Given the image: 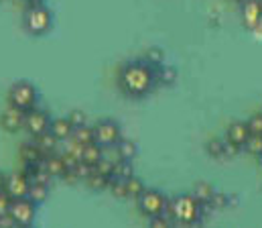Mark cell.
Segmentation results:
<instances>
[{"label":"cell","mask_w":262,"mask_h":228,"mask_svg":"<svg viewBox=\"0 0 262 228\" xmlns=\"http://www.w3.org/2000/svg\"><path fill=\"white\" fill-rule=\"evenodd\" d=\"M152 84H155V72L150 70V66L146 61L126 64L120 72V88L128 96L140 98V96L148 94Z\"/></svg>","instance_id":"1"},{"label":"cell","mask_w":262,"mask_h":228,"mask_svg":"<svg viewBox=\"0 0 262 228\" xmlns=\"http://www.w3.org/2000/svg\"><path fill=\"white\" fill-rule=\"evenodd\" d=\"M23 23L31 35H45L53 27V12L43 2H35L27 6L23 14Z\"/></svg>","instance_id":"2"},{"label":"cell","mask_w":262,"mask_h":228,"mask_svg":"<svg viewBox=\"0 0 262 228\" xmlns=\"http://www.w3.org/2000/svg\"><path fill=\"white\" fill-rule=\"evenodd\" d=\"M37 98H39L37 88H35L31 81H25V79L14 81V84L10 86V90H8V102H10L12 106L25 110V112L37 106Z\"/></svg>","instance_id":"3"},{"label":"cell","mask_w":262,"mask_h":228,"mask_svg":"<svg viewBox=\"0 0 262 228\" xmlns=\"http://www.w3.org/2000/svg\"><path fill=\"white\" fill-rule=\"evenodd\" d=\"M201 204L193 198V194H185L173 200L171 210H173V218L183 222V224H193L201 216Z\"/></svg>","instance_id":"4"},{"label":"cell","mask_w":262,"mask_h":228,"mask_svg":"<svg viewBox=\"0 0 262 228\" xmlns=\"http://www.w3.org/2000/svg\"><path fill=\"white\" fill-rule=\"evenodd\" d=\"M138 208L144 216H161L163 210L167 208V198L157 192V190H144L140 196H138Z\"/></svg>","instance_id":"5"},{"label":"cell","mask_w":262,"mask_h":228,"mask_svg":"<svg viewBox=\"0 0 262 228\" xmlns=\"http://www.w3.org/2000/svg\"><path fill=\"white\" fill-rule=\"evenodd\" d=\"M94 139L100 147H114L122 137H120V127L114 120H100L94 127Z\"/></svg>","instance_id":"6"},{"label":"cell","mask_w":262,"mask_h":228,"mask_svg":"<svg viewBox=\"0 0 262 228\" xmlns=\"http://www.w3.org/2000/svg\"><path fill=\"white\" fill-rule=\"evenodd\" d=\"M49 125H51V118L45 110L41 108H31L25 112V129L33 135V137H39L43 135L45 131H49Z\"/></svg>","instance_id":"7"},{"label":"cell","mask_w":262,"mask_h":228,"mask_svg":"<svg viewBox=\"0 0 262 228\" xmlns=\"http://www.w3.org/2000/svg\"><path fill=\"white\" fill-rule=\"evenodd\" d=\"M8 212L16 224L29 226V224H33V218H35V204L29 198H18V200H12Z\"/></svg>","instance_id":"8"},{"label":"cell","mask_w":262,"mask_h":228,"mask_svg":"<svg viewBox=\"0 0 262 228\" xmlns=\"http://www.w3.org/2000/svg\"><path fill=\"white\" fill-rule=\"evenodd\" d=\"M0 125H2V129L8 131V133L20 131V129L25 127V110H20V108L8 104V106L4 108V112L0 114Z\"/></svg>","instance_id":"9"},{"label":"cell","mask_w":262,"mask_h":228,"mask_svg":"<svg viewBox=\"0 0 262 228\" xmlns=\"http://www.w3.org/2000/svg\"><path fill=\"white\" fill-rule=\"evenodd\" d=\"M240 14H242L244 27L250 29V31H254L256 25L260 23L262 18V0H242Z\"/></svg>","instance_id":"10"},{"label":"cell","mask_w":262,"mask_h":228,"mask_svg":"<svg viewBox=\"0 0 262 228\" xmlns=\"http://www.w3.org/2000/svg\"><path fill=\"white\" fill-rule=\"evenodd\" d=\"M29 179L23 175V173H12L6 177V185H4V192L12 198V200H18V198H27L29 194Z\"/></svg>","instance_id":"11"},{"label":"cell","mask_w":262,"mask_h":228,"mask_svg":"<svg viewBox=\"0 0 262 228\" xmlns=\"http://www.w3.org/2000/svg\"><path fill=\"white\" fill-rule=\"evenodd\" d=\"M248 137H250L248 125L242 122V120H234L228 127V131H226V139L232 141V143H236V145H240V147H244V143L248 141Z\"/></svg>","instance_id":"12"},{"label":"cell","mask_w":262,"mask_h":228,"mask_svg":"<svg viewBox=\"0 0 262 228\" xmlns=\"http://www.w3.org/2000/svg\"><path fill=\"white\" fill-rule=\"evenodd\" d=\"M43 165H45V169H47V173L51 177H63V173H66V165H63V157L61 155H53V153L45 155L43 157Z\"/></svg>","instance_id":"13"},{"label":"cell","mask_w":262,"mask_h":228,"mask_svg":"<svg viewBox=\"0 0 262 228\" xmlns=\"http://www.w3.org/2000/svg\"><path fill=\"white\" fill-rule=\"evenodd\" d=\"M49 133H51L57 141H66V139H69V137L73 135V127H71V122H69L67 118H55V120H51V125H49Z\"/></svg>","instance_id":"14"},{"label":"cell","mask_w":262,"mask_h":228,"mask_svg":"<svg viewBox=\"0 0 262 228\" xmlns=\"http://www.w3.org/2000/svg\"><path fill=\"white\" fill-rule=\"evenodd\" d=\"M104 147H100L96 141L94 143H90V145H83V149H81V155H79V161H83V163H88V165H96L102 157H104V151H102Z\"/></svg>","instance_id":"15"},{"label":"cell","mask_w":262,"mask_h":228,"mask_svg":"<svg viewBox=\"0 0 262 228\" xmlns=\"http://www.w3.org/2000/svg\"><path fill=\"white\" fill-rule=\"evenodd\" d=\"M213 194H215V190H213L211 183H207V181H197L195 188H193V198H195L201 206H207V204L211 202Z\"/></svg>","instance_id":"16"},{"label":"cell","mask_w":262,"mask_h":228,"mask_svg":"<svg viewBox=\"0 0 262 228\" xmlns=\"http://www.w3.org/2000/svg\"><path fill=\"white\" fill-rule=\"evenodd\" d=\"M43 157H45V153L41 151L37 145L27 143V145L20 147V159H23V163H39V161H43Z\"/></svg>","instance_id":"17"},{"label":"cell","mask_w":262,"mask_h":228,"mask_svg":"<svg viewBox=\"0 0 262 228\" xmlns=\"http://www.w3.org/2000/svg\"><path fill=\"white\" fill-rule=\"evenodd\" d=\"M47 196H49V185H47V183H31V185H29V194H27V198H29L33 204H41V202H45Z\"/></svg>","instance_id":"18"},{"label":"cell","mask_w":262,"mask_h":228,"mask_svg":"<svg viewBox=\"0 0 262 228\" xmlns=\"http://www.w3.org/2000/svg\"><path fill=\"white\" fill-rule=\"evenodd\" d=\"M155 81H159L163 86H173L177 81V70L171 66H159V70L155 74Z\"/></svg>","instance_id":"19"},{"label":"cell","mask_w":262,"mask_h":228,"mask_svg":"<svg viewBox=\"0 0 262 228\" xmlns=\"http://www.w3.org/2000/svg\"><path fill=\"white\" fill-rule=\"evenodd\" d=\"M116 155L118 159H124V161H132L136 157V143H132L128 139H120L116 145Z\"/></svg>","instance_id":"20"},{"label":"cell","mask_w":262,"mask_h":228,"mask_svg":"<svg viewBox=\"0 0 262 228\" xmlns=\"http://www.w3.org/2000/svg\"><path fill=\"white\" fill-rule=\"evenodd\" d=\"M35 139H37V143H35V145L45 153V155H49V153L55 151V147H57V143H59V141H57L49 131H45L43 135H39V137H35Z\"/></svg>","instance_id":"21"},{"label":"cell","mask_w":262,"mask_h":228,"mask_svg":"<svg viewBox=\"0 0 262 228\" xmlns=\"http://www.w3.org/2000/svg\"><path fill=\"white\" fill-rule=\"evenodd\" d=\"M124 188H126V198H136V200H138V196L146 190L144 183H142L138 177H134V175H130L128 179H124Z\"/></svg>","instance_id":"22"},{"label":"cell","mask_w":262,"mask_h":228,"mask_svg":"<svg viewBox=\"0 0 262 228\" xmlns=\"http://www.w3.org/2000/svg\"><path fill=\"white\" fill-rule=\"evenodd\" d=\"M73 141H77L79 145H90V143H94L96 139H94V129H90L88 125H83V127H79V129H73Z\"/></svg>","instance_id":"23"},{"label":"cell","mask_w":262,"mask_h":228,"mask_svg":"<svg viewBox=\"0 0 262 228\" xmlns=\"http://www.w3.org/2000/svg\"><path fill=\"white\" fill-rule=\"evenodd\" d=\"M85 183H88V188L100 192V190H106V188H108L110 177H108V175H102V173H98V171H92V175L85 179Z\"/></svg>","instance_id":"24"},{"label":"cell","mask_w":262,"mask_h":228,"mask_svg":"<svg viewBox=\"0 0 262 228\" xmlns=\"http://www.w3.org/2000/svg\"><path fill=\"white\" fill-rule=\"evenodd\" d=\"M144 61H146L150 68H159V66H163V61H165V53H163V49H159V47H150V49L146 51V55H144Z\"/></svg>","instance_id":"25"},{"label":"cell","mask_w":262,"mask_h":228,"mask_svg":"<svg viewBox=\"0 0 262 228\" xmlns=\"http://www.w3.org/2000/svg\"><path fill=\"white\" fill-rule=\"evenodd\" d=\"M114 177H120V179H128L132 175V165L130 161H124V159H118L114 163Z\"/></svg>","instance_id":"26"},{"label":"cell","mask_w":262,"mask_h":228,"mask_svg":"<svg viewBox=\"0 0 262 228\" xmlns=\"http://www.w3.org/2000/svg\"><path fill=\"white\" fill-rule=\"evenodd\" d=\"M244 149L258 157V155L262 153V135H250L248 141L244 143Z\"/></svg>","instance_id":"27"},{"label":"cell","mask_w":262,"mask_h":228,"mask_svg":"<svg viewBox=\"0 0 262 228\" xmlns=\"http://www.w3.org/2000/svg\"><path fill=\"white\" fill-rule=\"evenodd\" d=\"M94 171H98V173H102V175L112 177V173H114V161H110V159L102 157V159L94 165Z\"/></svg>","instance_id":"28"},{"label":"cell","mask_w":262,"mask_h":228,"mask_svg":"<svg viewBox=\"0 0 262 228\" xmlns=\"http://www.w3.org/2000/svg\"><path fill=\"white\" fill-rule=\"evenodd\" d=\"M205 149H207V153H209L211 157H215V159L226 157V155H224V141H220V139H211V141H207Z\"/></svg>","instance_id":"29"},{"label":"cell","mask_w":262,"mask_h":228,"mask_svg":"<svg viewBox=\"0 0 262 228\" xmlns=\"http://www.w3.org/2000/svg\"><path fill=\"white\" fill-rule=\"evenodd\" d=\"M246 125H248L250 135H262V114H252Z\"/></svg>","instance_id":"30"},{"label":"cell","mask_w":262,"mask_h":228,"mask_svg":"<svg viewBox=\"0 0 262 228\" xmlns=\"http://www.w3.org/2000/svg\"><path fill=\"white\" fill-rule=\"evenodd\" d=\"M67 120L71 122L73 129H79V127L85 125V114H83L81 110H71V112L67 114Z\"/></svg>","instance_id":"31"},{"label":"cell","mask_w":262,"mask_h":228,"mask_svg":"<svg viewBox=\"0 0 262 228\" xmlns=\"http://www.w3.org/2000/svg\"><path fill=\"white\" fill-rule=\"evenodd\" d=\"M148 228H173V224H171L169 218H165V216L161 214V216H152V218H150Z\"/></svg>","instance_id":"32"},{"label":"cell","mask_w":262,"mask_h":228,"mask_svg":"<svg viewBox=\"0 0 262 228\" xmlns=\"http://www.w3.org/2000/svg\"><path fill=\"white\" fill-rule=\"evenodd\" d=\"M240 145H236V143H232V141H228V139H224V155H228V157H234V155H238L240 153Z\"/></svg>","instance_id":"33"},{"label":"cell","mask_w":262,"mask_h":228,"mask_svg":"<svg viewBox=\"0 0 262 228\" xmlns=\"http://www.w3.org/2000/svg\"><path fill=\"white\" fill-rule=\"evenodd\" d=\"M213 208H224V206H228V196L226 194H213V198H211V202H209Z\"/></svg>","instance_id":"34"},{"label":"cell","mask_w":262,"mask_h":228,"mask_svg":"<svg viewBox=\"0 0 262 228\" xmlns=\"http://www.w3.org/2000/svg\"><path fill=\"white\" fill-rule=\"evenodd\" d=\"M10 204H12V198L2 190V192H0V214H6L8 208H10Z\"/></svg>","instance_id":"35"},{"label":"cell","mask_w":262,"mask_h":228,"mask_svg":"<svg viewBox=\"0 0 262 228\" xmlns=\"http://www.w3.org/2000/svg\"><path fill=\"white\" fill-rule=\"evenodd\" d=\"M14 224H16V222H14V218L10 216V212L0 214V228H12Z\"/></svg>","instance_id":"36"},{"label":"cell","mask_w":262,"mask_h":228,"mask_svg":"<svg viewBox=\"0 0 262 228\" xmlns=\"http://www.w3.org/2000/svg\"><path fill=\"white\" fill-rule=\"evenodd\" d=\"M4 185H6V175H4L2 171H0V192L4 190Z\"/></svg>","instance_id":"37"},{"label":"cell","mask_w":262,"mask_h":228,"mask_svg":"<svg viewBox=\"0 0 262 228\" xmlns=\"http://www.w3.org/2000/svg\"><path fill=\"white\" fill-rule=\"evenodd\" d=\"M29 4H35V2H43V0H27Z\"/></svg>","instance_id":"38"},{"label":"cell","mask_w":262,"mask_h":228,"mask_svg":"<svg viewBox=\"0 0 262 228\" xmlns=\"http://www.w3.org/2000/svg\"><path fill=\"white\" fill-rule=\"evenodd\" d=\"M258 161H260V167H262V153L258 155Z\"/></svg>","instance_id":"39"},{"label":"cell","mask_w":262,"mask_h":228,"mask_svg":"<svg viewBox=\"0 0 262 228\" xmlns=\"http://www.w3.org/2000/svg\"><path fill=\"white\" fill-rule=\"evenodd\" d=\"M12 228H23V226H20V224H14V226H12Z\"/></svg>","instance_id":"40"},{"label":"cell","mask_w":262,"mask_h":228,"mask_svg":"<svg viewBox=\"0 0 262 228\" xmlns=\"http://www.w3.org/2000/svg\"><path fill=\"white\" fill-rule=\"evenodd\" d=\"M234 2H242V0H234Z\"/></svg>","instance_id":"41"},{"label":"cell","mask_w":262,"mask_h":228,"mask_svg":"<svg viewBox=\"0 0 262 228\" xmlns=\"http://www.w3.org/2000/svg\"><path fill=\"white\" fill-rule=\"evenodd\" d=\"M23 228H31V224H29V226H23Z\"/></svg>","instance_id":"42"}]
</instances>
